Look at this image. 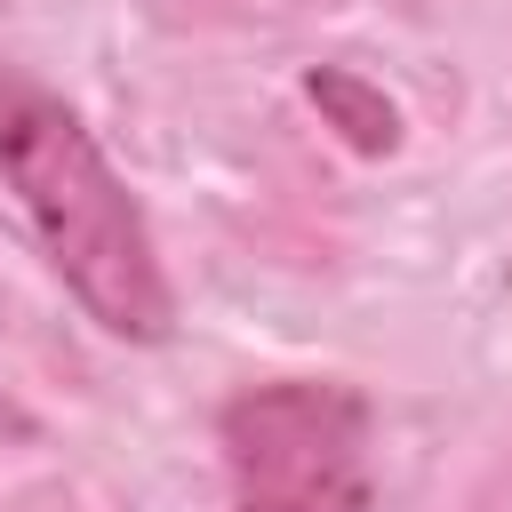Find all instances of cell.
I'll return each instance as SVG.
<instances>
[{
  "label": "cell",
  "instance_id": "obj_1",
  "mask_svg": "<svg viewBox=\"0 0 512 512\" xmlns=\"http://www.w3.org/2000/svg\"><path fill=\"white\" fill-rule=\"evenodd\" d=\"M0 176L24 200L56 280L88 304L96 328L128 344H160L176 328V288L160 272L144 208L112 176L88 120L24 72H0Z\"/></svg>",
  "mask_w": 512,
  "mask_h": 512
},
{
  "label": "cell",
  "instance_id": "obj_2",
  "mask_svg": "<svg viewBox=\"0 0 512 512\" xmlns=\"http://www.w3.org/2000/svg\"><path fill=\"white\" fill-rule=\"evenodd\" d=\"M232 512H376L368 400L336 376L248 384L216 416Z\"/></svg>",
  "mask_w": 512,
  "mask_h": 512
},
{
  "label": "cell",
  "instance_id": "obj_3",
  "mask_svg": "<svg viewBox=\"0 0 512 512\" xmlns=\"http://www.w3.org/2000/svg\"><path fill=\"white\" fill-rule=\"evenodd\" d=\"M312 104H328V112H336V128H344L360 152H384V144L400 136L392 104H384V96H368L352 72H312Z\"/></svg>",
  "mask_w": 512,
  "mask_h": 512
}]
</instances>
